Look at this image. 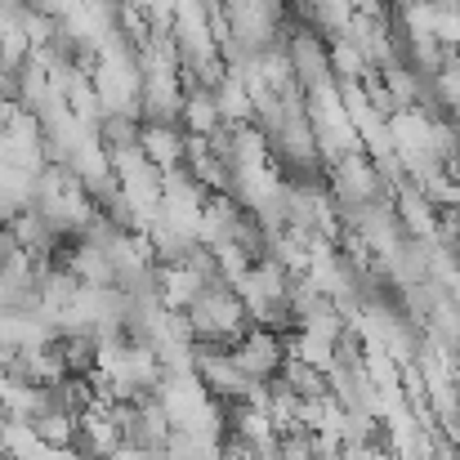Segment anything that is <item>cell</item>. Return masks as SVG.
<instances>
[{
    "label": "cell",
    "instance_id": "cell-1",
    "mask_svg": "<svg viewBox=\"0 0 460 460\" xmlns=\"http://www.w3.org/2000/svg\"><path fill=\"white\" fill-rule=\"evenodd\" d=\"M287 58H291V72H296V81H300L305 90H317V85L335 81V67H331V45H326L317 31H296V40H291Z\"/></svg>",
    "mask_w": 460,
    "mask_h": 460
},
{
    "label": "cell",
    "instance_id": "cell-2",
    "mask_svg": "<svg viewBox=\"0 0 460 460\" xmlns=\"http://www.w3.org/2000/svg\"><path fill=\"white\" fill-rule=\"evenodd\" d=\"M188 130H183V121H153V126H144V139H139V148L144 156L153 161L156 170H174V165H183L188 161Z\"/></svg>",
    "mask_w": 460,
    "mask_h": 460
},
{
    "label": "cell",
    "instance_id": "cell-3",
    "mask_svg": "<svg viewBox=\"0 0 460 460\" xmlns=\"http://www.w3.org/2000/svg\"><path fill=\"white\" fill-rule=\"evenodd\" d=\"M99 144L108 156H121V153H139V139H144V121L139 112H103L99 126H94Z\"/></svg>",
    "mask_w": 460,
    "mask_h": 460
},
{
    "label": "cell",
    "instance_id": "cell-4",
    "mask_svg": "<svg viewBox=\"0 0 460 460\" xmlns=\"http://www.w3.org/2000/svg\"><path fill=\"white\" fill-rule=\"evenodd\" d=\"M22 255H27V251H22V242H18L13 224H0V273H9Z\"/></svg>",
    "mask_w": 460,
    "mask_h": 460
}]
</instances>
